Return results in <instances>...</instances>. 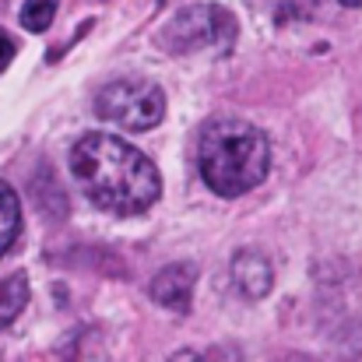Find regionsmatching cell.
Returning a JSON list of instances; mask_svg holds the SVG:
<instances>
[{
  "label": "cell",
  "instance_id": "cell-7",
  "mask_svg": "<svg viewBox=\"0 0 362 362\" xmlns=\"http://www.w3.org/2000/svg\"><path fill=\"white\" fill-rule=\"evenodd\" d=\"M25 306H28V278L21 271L0 278V331L11 327Z\"/></svg>",
  "mask_w": 362,
  "mask_h": 362
},
{
  "label": "cell",
  "instance_id": "cell-5",
  "mask_svg": "<svg viewBox=\"0 0 362 362\" xmlns=\"http://www.w3.org/2000/svg\"><path fill=\"white\" fill-rule=\"evenodd\" d=\"M194 281H197L194 264L180 260V264L162 267V271L151 278L148 296H151V303H155V306H162V310L187 313V310H190V299H194Z\"/></svg>",
  "mask_w": 362,
  "mask_h": 362
},
{
  "label": "cell",
  "instance_id": "cell-13",
  "mask_svg": "<svg viewBox=\"0 0 362 362\" xmlns=\"http://www.w3.org/2000/svg\"><path fill=\"white\" fill-rule=\"evenodd\" d=\"M169 362H208L204 352H197V349H180V352H173Z\"/></svg>",
  "mask_w": 362,
  "mask_h": 362
},
{
  "label": "cell",
  "instance_id": "cell-9",
  "mask_svg": "<svg viewBox=\"0 0 362 362\" xmlns=\"http://www.w3.org/2000/svg\"><path fill=\"white\" fill-rule=\"evenodd\" d=\"M67 362H117V356H113V349H110V341H106L103 331H85L71 345Z\"/></svg>",
  "mask_w": 362,
  "mask_h": 362
},
{
  "label": "cell",
  "instance_id": "cell-14",
  "mask_svg": "<svg viewBox=\"0 0 362 362\" xmlns=\"http://www.w3.org/2000/svg\"><path fill=\"white\" fill-rule=\"evenodd\" d=\"M345 7H362V0H341Z\"/></svg>",
  "mask_w": 362,
  "mask_h": 362
},
{
  "label": "cell",
  "instance_id": "cell-8",
  "mask_svg": "<svg viewBox=\"0 0 362 362\" xmlns=\"http://www.w3.org/2000/svg\"><path fill=\"white\" fill-rule=\"evenodd\" d=\"M18 233H21V201L14 187L0 180V257L14 246Z\"/></svg>",
  "mask_w": 362,
  "mask_h": 362
},
{
  "label": "cell",
  "instance_id": "cell-10",
  "mask_svg": "<svg viewBox=\"0 0 362 362\" xmlns=\"http://www.w3.org/2000/svg\"><path fill=\"white\" fill-rule=\"evenodd\" d=\"M257 11L271 14L274 21H292V18H310L317 0H250Z\"/></svg>",
  "mask_w": 362,
  "mask_h": 362
},
{
  "label": "cell",
  "instance_id": "cell-12",
  "mask_svg": "<svg viewBox=\"0 0 362 362\" xmlns=\"http://www.w3.org/2000/svg\"><path fill=\"white\" fill-rule=\"evenodd\" d=\"M14 53H18L14 39H11L7 32H0V71H7V64L14 60Z\"/></svg>",
  "mask_w": 362,
  "mask_h": 362
},
{
  "label": "cell",
  "instance_id": "cell-2",
  "mask_svg": "<svg viewBox=\"0 0 362 362\" xmlns=\"http://www.w3.org/2000/svg\"><path fill=\"white\" fill-rule=\"evenodd\" d=\"M197 169L211 194L243 197L267 180L271 144L246 120H211L197 144Z\"/></svg>",
  "mask_w": 362,
  "mask_h": 362
},
{
  "label": "cell",
  "instance_id": "cell-1",
  "mask_svg": "<svg viewBox=\"0 0 362 362\" xmlns=\"http://www.w3.org/2000/svg\"><path fill=\"white\" fill-rule=\"evenodd\" d=\"M71 173L95 208L123 218L144 215L162 194V176L155 162L141 148L103 130L85 134L71 148Z\"/></svg>",
  "mask_w": 362,
  "mask_h": 362
},
{
  "label": "cell",
  "instance_id": "cell-3",
  "mask_svg": "<svg viewBox=\"0 0 362 362\" xmlns=\"http://www.w3.org/2000/svg\"><path fill=\"white\" fill-rule=\"evenodd\" d=\"M95 113L103 120L130 130V134H141V130H151V127L162 123V117H165V92L155 81H148V78H117V81H110L99 92Z\"/></svg>",
  "mask_w": 362,
  "mask_h": 362
},
{
  "label": "cell",
  "instance_id": "cell-4",
  "mask_svg": "<svg viewBox=\"0 0 362 362\" xmlns=\"http://www.w3.org/2000/svg\"><path fill=\"white\" fill-rule=\"evenodd\" d=\"M236 35V18L215 4H190L165 21L158 32V46L165 53H194L204 46H229Z\"/></svg>",
  "mask_w": 362,
  "mask_h": 362
},
{
  "label": "cell",
  "instance_id": "cell-11",
  "mask_svg": "<svg viewBox=\"0 0 362 362\" xmlns=\"http://www.w3.org/2000/svg\"><path fill=\"white\" fill-rule=\"evenodd\" d=\"M57 7H60V0H25V7H21V28L46 32L53 25V18H57Z\"/></svg>",
  "mask_w": 362,
  "mask_h": 362
},
{
  "label": "cell",
  "instance_id": "cell-6",
  "mask_svg": "<svg viewBox=\"0 0 362 362\" xmlns=\"http://www.w3.org/2000/svg\"><path fill=\"white\" fill-rule=\"evenodd\" d=\"M233 285L240 288L243 299H264L274 285V271L271 260L260 250H236L233 257Z\"/></svg>",
  "mask_w": 362,
  "mask_h": 362
}]
</instances>
